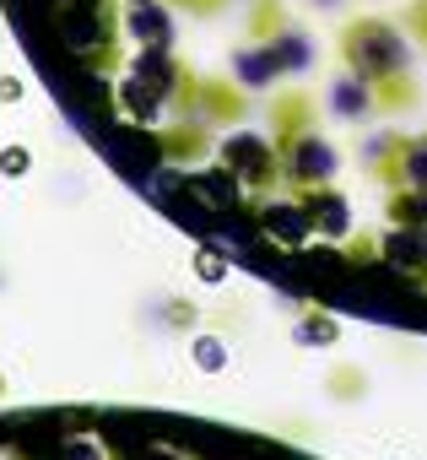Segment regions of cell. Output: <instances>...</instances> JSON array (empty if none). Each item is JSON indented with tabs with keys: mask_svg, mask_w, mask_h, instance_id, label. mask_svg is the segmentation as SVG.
I'll return each instance as SVG.
<instances>
[{
	"mask_svg": "<svg viewBox=\"0 0 427 460\" xmlns=\"http://www.w3.org/2000/svg\"><path fill=\"white\" fill-rule=\"evenodd\" d=\"M336 55L373 93L379 119L411 114L422 103V82H416V66H411V39H405L400 22H389V17H346L341 33H336Z\"/></svg>",
	"mask_w": 427,
	"mask_h": 460,
	"instance_id": "cell-1",
	"label": "cell"
},
{
	"mask_svg": "<svg viewBox=\"0 0 427 460\" xmlns=\"http://www.w3.org/2000/svg\"><path fill=\"white\" fill-rule=\"evenodd\" d=\"M271 141H276V157H282V190L287 195L336 184L341 152L325 136V114H319V98L309 87H287V93L271 98Z\"/></svg>",
	"mask_w": 427,
	"mask_h": 460,
	"instance_id": "cell-2",
	"label": "cell"
},
{
	"mask_svg": "<svg viewBox=\"0 0 427 460\" xmlns=\"http://www.w3.org/2000/svg\"><path fill=\"white\" fill-rule=\"evenodd\" d=\"M195 82H200V71L184 66L173 49H141L130 76H125V87H119V103L141 125H173V119L189 114Z\"/></svg>",
	"mask_w": 427,
	"mask_h": 460,
	"instance_id": "cell-3",
	"label": "cell"
},
{
	"mask_svg": "<svg viewBox=\"0 0 427 460\" xmlns=\"http://www.w3.org/2000/svg\"><path fill=\"white\" fill-rule=\"evenodd\" d=\"M362 168L384 190H427V130H384L362 146Z\"/></svg>",
	"mask_w": 427,
	"mask_h": 460,
	"instance_id": "cell-4",
	"label": "cell"
},
{
	"mask_svg": "<svg viewBox=\"0 0 427 460\" xmlns=\"http://www.w3.org/2000/svg\"><path fill=\"white\" fill-rule=\"evenodd\" d=\"M217 157H222V168L233 173V184L249 190L255 200H266V195L282 190V157H276V141H271V136H260V130H233Z\"/></svg>",
	"mask_w": 427,
	"mask_h": 460,
	"instance_id": "cell-5",
	"label": "cell"
},
{
	"mask_svg": "<svg viewBox=\"0 0 427 460\" xmlns=\"http://www.w3.org/2000/svg\"><path fill=\"white\" fill-rule=\"evenodd\" d=\"M368 244H373L368 255H379L395 277L427 288V234H411V227H389L384 239H368Z\"/></svg>",
	"mask_w": 427,
	"mask_h": 460,
	"instance_id": "cell-6",
	"label": "cell"
},
{
	"mask_svg": "<svg viewBox=\"0 0 427 460\" xmlns=\"http://www.w3.org/2000/svg\"><path fill=\"white\" fill-rule=\"evenodd\" d=\"M260 44L271 49V60H276V71H282V76H303V71H314V60H319V44H314V33H309L298 17L276 22Z\"/></svg>",
	"mask_w": 427,
	"mask_h": 460,
	"instance_id": "cell-7",
	"label": "cell"
},
{
	"mask_svg": "<svg viewBox=\"0 0 427 460\" xmlns=\"http://www.w3.org/2000/svg\"><path fill=\"white\" fill-rule=\"evenodd\" d=\"M125 33L141 49H173L179 44V12L168 0H141V6H125Z\"/></svg>",
	"mask_w": 427,
	"mask_h": 460,
	"instance_id": "cell-8",
	"label": "cell"
},
{
	"mask_svg": "<svg viewBox=\"0 0 427 460\" xmlns=\"http://www.w3.org/2000/svg\"><path fill=\"white\" fill-rule=\"evenodd\" d=\"M298 206H303V217H309V227H314V239H346V234H352V206H346V195H341L336 184L303 190Z\"/></svg>",
	"mask_w": 427,
	"mask_h": 460,
	"instance_id": "cell-9",
	"label": "cell"
},
{
	"mask_svg": "<svg viewBox=\"0 0 427 460\" xmlns=\"http://www.w3.org/2000/svg\"><path fill=\"white\" fill-rule=\"evenodd\" d=\"M228 76H233L249 98L282 82V71H276V60H271V49H266L260 39H239V44H233V55H228Z\"/></svg>",
	"mask_w": 427,
	"mask_h": 460,
	"instance_id": "cell-10",
	"label": "cell"
},
{
	"mask_svg": "<svg viewBox=\"0 0 427 460\" xmlns=\"http://www.w3.org/2000/svg\"><path fill=\"white\" fill-rule=\"evenodd\" d=\"M325 109L336 114V119H346V125H373L379 119V103H373V93L341 66L336 76H330V87H325Z\"/></svg>",
	"mask_w": 427,
	"mask_h": 460,
	"instance_id": "cell-11",
	"label": "cell"
},
{
	"mask_svg": "<svg viewBox=\"0 0 427 460\" xmlns=\"http://www.w3.org/2000/svg\"><path fill=\"white\" fill-rule=\"evenodd\" d=\"M260 222L271 227V234H276L282 244H303V239H314V227H309V217H303L298 195H292V200H271V195H266V206H260Z\"/></svg>",
	"mask_w": 427,
	"mask_h": 460,
	"instance_id": "cell-12",
	"label": "cell"
},
{
	"mask_svg": "<svg viewBox=\"0 0 427 460\" xmlns=\"http://www.w3.org/2000/svg\"><path fill=\"white\" fill-rule=\"evenodd\" d=\"M384 222L427 234V190H384Z\"/></svg>",
	"mask_w": 427,
	"mask_h": 460,
	"instance_id": "cell-13",
	"label": "cell"
},
{
	"mask_svg": "<svg viewBox=\"0 0 427 460\" xmlns=\"http://www.w3.org/2000/svg\"><path fill=\"white\" fill-rule=\"evenodd\" d=\"M400 28H405L411 44L427 49V0H405V6H400Z\"/></svg>",
	"mask_w": 427,
	"mask_h": 460,
	"instance_id": "cell-14",
	"label": "cell"
},
{
	"mask_svg": "<svg viewBox=\"0 0 427 460\" xmlns=\"http://www.w3.org/2000/svg\"><path fill=\"white\" fill-rule=\"evenodd\" d=\"M303 6H309V12H325V17H336V12H352L357 0H303Z\"/></svg>",
	"mask_w": 427,
	"mask_h": 460,
	"instance_id": "cell-15",
	"label": "cell"
},
{
	"mask_svg": "<svg viewBox=\"0 0 427 460\" xmlns=\"http://www.w3.org/2000/svg\"><path fill=\"white\" fill-rule=\"evenodd\" d=\"M125 6H141V0H125Z\"/></svg>",
	"mask_w": 427,
	"mask_h": 460,
	"instance_id": "cell-16",
	"label": "cell"
},
{
	"mask_svg": "<svg viewBox=\"0 0 427 460\" xmlns=\"http://www.w3.org/2000/svg\"><path fill=\"white\" fill-rule=\"evenodd\" d=\"M249 6H255V0H249Z\"/></svg>",
	"mask_w": 427,
	"mask_h": 460,
	"instance_id": "cell-17",
	"label": "cell"
}]
</instances>
